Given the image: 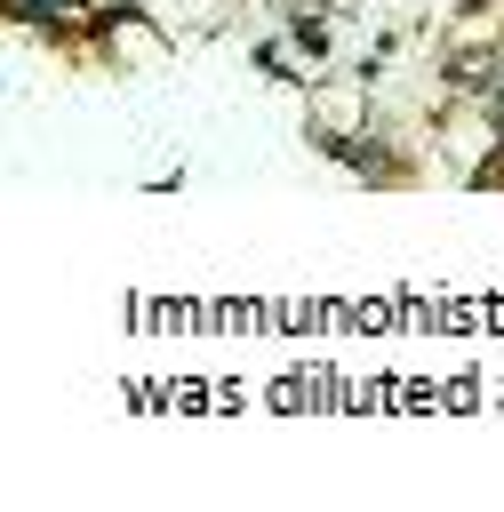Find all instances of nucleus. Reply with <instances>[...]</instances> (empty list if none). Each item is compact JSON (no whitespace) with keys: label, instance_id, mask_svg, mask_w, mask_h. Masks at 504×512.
<instances>
[]
</instances>
